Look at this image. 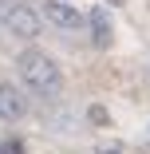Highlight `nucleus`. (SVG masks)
I'll list each match as a JSON object with an SVG mask.
<instances>
[{
  "instance_id": "5",
  "label": "nucleus",
  "mask_w": 150,
  "mask_h": 154,
  "mask_svg": "<svg viewBox=\"0 0 150 154\" xmlns=\"http://www.w3.org/2000/svg\"><path fill=\"white\" fill-rule=\"evenodd\" d=\"M87 24H91L95 48H107V44H111V16H107V8H95L91 16H87Z\"/></svg>"
},
{
  "instance_id": "3",
  "label": "nucleus",
  "mask_w": 150,
  "mask_h": 154,
  "mask_svg": "<svg viewBox=\"0 0 150 154\" xmlns=\"http://www.w3.org/2000/svg\"><path fill=\"white\" fill-rule=\"evenodd\" d=\"M28 103H24V91L16 83H0V122H12V119H24Z\"/></svg>"
},
{
  "instance_id": "7",
  "label": "nucleus",
  "mask_w": 150,
  "mask_h": 154,
  "mask_svg": "<svg viewBox=\"0 0 150 154\" xmlns=\"http://www.w3.org/2000/svg\"><path fill=\"white\" fill-rule=\"evenodd\" d=\"M99 154H118V146H103V150H99Z\"/></svg>"
},
{
  "instance_id": "2",
  "label": "nucleus",
  "mask_w": 150,
  "mask_h": 154,
  "mask_svg": "<svg viewBox=\"0 0 150 154\" xmlns=\"http://www.w3.org/2000/svg\"><path fill=\"white\" fill-rule=\"evenodd\" d=\"M0 24L20 40H36L44 32V16L24 0H0Z\"/></svg>"
},
{
  "instance_id": "1",
  "label": "nucleus",
  "mask_w": 150,
  "mask_h": 154,
  "mask_svg": "<svg viewBox=\"0 0 150 154\" xmlns=\"http://www.w3.org/2000/svg\"><path fill=\"white\" fill-rule=\"evenodd\" d=\"M16 71H20V83L32 91V95H40V99H55L59 91H63V71H59V63L47 51H36V48L24 51Z\"/></svg>"
},
{
  "instance_id": "4",
  "label": "nucleus",
  "mask_w": 150,
  "mask_h": 154,
  "mask_svg": "<svg viewBox=\"0 0 150 154\" xmlns=\"http://www.w3.org/2000/svg\"><path fill=\"white\" fill-rule=\"evenodd\" d=\"M44 16H47V24L63 28V32H75V28L83 24V20H79V12H75L71 4H63V0H47V4H44Z\"/></svg>"
},
{
  "instance_id": "8",
  "label": "nucleus",
  "mask_w": 150,
  "mask_h": 154,
  "mask_svg": "<svg viewBox=\"0 0 150 154\" xmlns=\"http://www.w3.org/2000/svg\"><path fill=\"white\" fill-rule=\"evenodd\" d=\"M146 142H150V127H146Z\"/></svg>"
},
{
  "instance_id": "6",
  "label": "nucleus",
  "mask_w": 150,
  "mask_h": 154,
  "mask_svg": "<svg viewBox=\"0 0 150 154\" xmlns=\"http://www.w3.org/2000/svg\"><path fill=\"white\" fill-rule=\"evenodd\" d=\"M0 154H24V146L16 138H8V142H0Z\"/></svg>"
}]
</instances>
